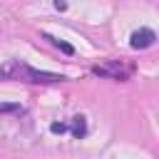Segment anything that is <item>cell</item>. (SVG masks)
Returning <instances> with one entry per match:
<instances>
[{"instance_id":"6","label":"cell","mask_w":159,"mask_h":159,"mask_svg":"<svg viewBox=\"0 0 159 159\" xmlns=\"http://www.w3.org/2000/svg\"><path fill=\"white\" fill-rule=\"evenodd\" d=\"M50 129H52L55 134H62V132H67V124H65V122H52Z\"/></svg>"},{"instance_id":"7","label":"cell","mask_w":159,"mask_h":159,"mask_svg":"<svg viewBox=\"0 0 159 159\" xmlns=\"http://www.w3.org/2000/svg\"><path fill=\"white\" fill-rule=\"evenodd\" d=\"M12 109H20V107L17 104H2L0 107V112H12Z\"/></svg>"},{"instance_id":"4","label":"cell","mask_w":159,"mask_h":159,"mask_svg":"<svg viewBox=\"0 0 159 159\" xmlns=\"http://www.w3.org/2000/svg\"><path fill=\"white\" fill-rule=\"evenodd\" d=\"M42 37H45V40H50L55 47H60L65 55H75V47H72V45H67V42H62V40H57V37H52V35H47V32H45Z\"/></svg>"},{"instance_id":"5","label":"cell","mask_w":159,"mask_h":159,"mask_svg":"<svg viewBox=\"0 0 159 159\" xmlns=\"http://www.w3.org/2000/svg\"><path fill=\"white\" fill-rule=\"evenodd\" d=\"M87 132V127H84V117H75V122H72V134L75 137H82Z\"/></svg>"},{"instance_id":"1","label":"cell","mask_w":159,"mask_h":159,"mask_svg":"<svg viewBox=\"0 0 159 159\" xmlns=\"http://www.w3.org/2000/svg\"><path fill=\"white\" fill-rule=\"evenodd\" d=\"M0 75H2V77H10V80L35 82V84H50V82H62V80H65L62 75L42 72V70H35V67H30V65H22V62H10V65L0 67Z\"/></svg>"},{"instance_id":"2","label":"cell","mask_w":159,"mask_h":159,"mask_svg":"<svg viewBox=\"0 0 159 159\" xmlns=\"http://www.w3.org/2000/svg\"><path fill=\"white\" fill-rule=\"evenodd\" d=\"M132 72H134L132 65H124V62H119V60H109V62H104V65L92 67V75L107 77V80H129Z\"/></svg>"},{"instance_id":"3","label":"cell","mask_w":159,"mask_h":159,"mask_svg":"<svg viewBox=\"0 0 159 159\" xmlns=\"http://www.w3.org/2000/svg\"><path fill=\"white\" fill-rule=\"evenodd\" d=\"M154 40H157L154 30H149V27H142V30L132 32V40H129V45H132L134 50H147V47H152V45H154Z\"/></svg>"}]
</instances>
